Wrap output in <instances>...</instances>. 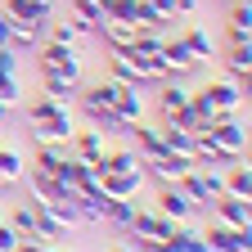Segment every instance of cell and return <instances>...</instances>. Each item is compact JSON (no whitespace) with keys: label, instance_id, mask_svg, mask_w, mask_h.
<instances>
[{"label":"cell","instance_id":"9","mask_svg":"<svg viewBox=\"0 0 252 252\" xmlns=\"http://www.w3.org/2000/svg\"><path fill=\"white\" fill-rule=\"evenodd\" d=\"M158 212H162L171 225H185V220H194V203L180 185H162V194H158Z\"/></svg>","mask_w":252,"mask_h":252},{"label":"cell","instance_id":"34","mask_svg":"<svg viewBox=\"0 0 252 252\" xmlns=\"http://www.w3.org/2000/svg\"><path fill=\"white\" fill-rule=\"evenodd\" d=\"M135 5L140 0H104V14L117 18V23H135Z\"/></svg>","mask_w":252,"mask_h":252},{"label":"cell","instance_id":"10","mask_svg":"<svg viewBox=\"0 0 252 252\" xmlns=\"http://www.w3.org/2000/svg\"><path fill=\"white\" fill-rule=\"evenodd\" d=\"M126 230H131L135 239H167L171 234V220L158 212V207H135V216H131V225H126Z\"/></svg>","mask_w":252,"mask_h":252},{"label":"cell","instance_id":"13","mask_svg":"<svg viewBox=\"0 0 252 252\" xmlns=\"http://www.w3.org/2000/svg\"><path fill=\"white\" fill-rule=\"evenodd\" d=\"M162 185H180L189 176V167H194V158H185V153H162V158H153V162H144Z\"/></svg>","mask_w":252,"mask_h":252},{"label":"cell","instance_id":"23","mask_svg":"<svg viewBox=\"0 0 252 252\" xmlns=\"http://www.w3.org/2000/svg\"><path fill=\"white\" fill-rule=\"evenodd\" d=\"M72 18L81 23V32H99V23L108 18L99 0H72Z\"/></svg>","mask_w":252,"mask_h":252},{"label":"cell","instance_id":"26","mask_svg":"<svg viewBox=\"0 0 252 252\" xmlns=\"http://www.w3.org/2000/svg\"><path fill=\"white\" fill-rule=\"evenodd\" d=\"M63 158H68V153H63V144H41V149H36V167H32V171H41V176H59Z\"/></svg>","mask_w":252,"mask_h":252},{"label":"cell","instance_id":"35","mask_svg":"<svg viewBox=\"0 0 252 252\" xmlns=\"http://www.w3.org/2000/svg\"><path fill=\"white\" fill-rule=\"evenodd\" d=\"M18 99H23V90H18V77H0V104H9V108H14Z\"/></svg>","mask_w":252,"mask_h":252},{"label":"cell","instance_id":"2","mask_svg":"<svg viewBox=\"0 0 252 252\" xmlns=\"http://www.w3.org/2000/svg\"><path fill=\"white\" fill-rule=\"evenodd\" d=\"M198 135H207L220 153L230 158V162H243V153H248V126L239 122V117H216V122H207Z\"/></svg>","mask_w":252,"mask_h":252},{"label":"cell","instance_id":"40","mask_svg":"<svg viewBox=\"0 0 252 252\" xmlns=\"http://www.w3.org/2000/svg\"><path fill=\"white\" fill-rule=\"evenodd\" d=\"M149 5L162 14V18H176V0H149Z\"/></svg>","mask_w":252,"mask_h":252},{"label":"cell","instance_id":"38","mask_svg":"<svg viewBox=\"0 0 252 252\" xmlns=\"http://www.w3.org/2000/svg\"><path fill=\"white\" fill-rule=\"evenodd\" d=\"M18 252H54V243H41V239H23Z\"/></svg>","mask_w":252,"mask_h":252},{"label":"cell","instance_id":"11","mask_svg":"<svg viewBox=\"0 0 252 252\" xmlns=\"http://www.w3.org/2000/svg\"><path fill=\"white\" fill-rule=\"evenodd\" d=\"M140 185H144V171H140V167H135V171H104V176H99V189H104L108 198H135Z\"/></svg>","mask_w":252,"mask_h":252},{"label":"cell","instance_id":"6","mask_svg":"<svg viewBox=\"0 0 252 252\" xmlns=\"http://www.w3.org/2000/svg\"><path fill=\"white\" fill-rule=\"evenodd\" d=\"M203 243L207 252H252V230H239V225H207L203 230Z\"/></svg>","mask_w":252,"mask_h":252},{"label":"cell","instance_id":"44","mask_svg":"<svg viewBox=\"0 0 252 252\" xmlns=\"http://www.w3.org/2000/svg\"><path fill=\"white\" fill-rule=\"evenodd\" d=\"M0 225H5V212H0Z\"/></svg>","mask_w":252,"mask_h":252},{"label":"cell","instance_id":"32","mask_svg":"<svg viewBox=\"0 0 252 252\" xmlns=\"http://www.w3.org/2000/svg\"><path fill=\"white\" fill-rule=\"evenodd\" d=\"M9 225L23 234V239H36V216H32V203H23V207H14V216H5Z\"/></svg>","mask_w":252,"mask_h":252},{"label":"cell","instance_id":"3","mask_svg":"<svg viewBox=\"0 0 252 252\" xmlns=\"http://www.w3.org/2000/svg\"><path fill=\"white\" fill-rule=\"evenodd\" d=\"M36 63H41V72H45V77H59V81L81 86V59H77V45L45 41V45H41V54H36Z\"/></svg>","mask_w":252,"mask_h":252},{"label":"cell","instance_id":"45","mask_svg":"<svg viewBox=\"0 0 252 252\" xmlns=\"http://www.w3.org/2000/svg\"><path fill=\"white\" fill-rule=\"evenodd\" d=\"M45 5H54V0H45Z\"/></svg>","mask_w":252,"mask_h":252},{"label":"cell","instance_id":"28","mask_svg":"<svg viewBox=\"0 0 252 252\" xmlns=\"http://www.w3.org/2000/svg\"><path fill=\"white\" fill-rule=\"evenodd\" d=\"M131 216H135V198H108V212H104L108 225L126 230V225H131Z\"/></svg>","mask_w":252,"mask_h":252},{"label":"cell","instance_id":"31","mask_svg":"<svg viewBox=\"0 0 252 252\" xmlns=\"http://www.w3.org/2000/svg\"><path fill=\"white\" fill-rule=\"evenodd\" d=\"M185 104H189V90H185L180 81H167V86H162V113L171 117V113H180Z\"/></svg>","mask_w":252,"mask_h":252},{"label":"cell","instance_id":"8","mask_svg":"<svg viewBox=\"0 0 252 252\" xmlns=\"http://www.w3.org/2000/svg\"><path fill=\"white\" fill-rule=\"evenodd\" d=\"M5 14L27 32H45V23L54 18V5H45V0H5Z\"/></svg>","mask_w":252,"mask_h":252},{"label":"cell","instance_id":"29","mask_svg":"<svg viewBox=\"0 0 252 252\" xmlns=\"http://www.w3.org/2000/svg\"><path fill=\"white\" fill-rule=\"evenodd\" d=\"M162 144H167V153H185V158H194V135L180 131V126H162Z\"/></svg>","mask_w":252,"mask_h":252},{"label":"cell","instance_id":"41","mask_svg":"<svg viewBox=\"0 0 252 252\" xmlns=\"http://www.w3.org/2000/svg\"><path fill=\"white\" fill-rule=\"evenodd\" d=\"M194 9H198V0H176V14H185V18H189Z\"/></svg>","mask_w":252,"mask_h":252},{"label":"cell","instance_id":"36","mask_svg":"<svg viewBox=\"0 0 252 252\" xmlns=\"http://www.w3.org/2000/svg\"><path fill=\"white\" fill-rule=\"evenodd\" d=\"M18 243H23V234L5 220V225H0V252H18Z\"/></svg>","mask_w":252,"mask_h":252},{"label":"cell","instance_id":"16","mask_svg":"<svg viewBox=\"0 0 252 252\" xmlns=\"http://www.w3.org/2000/svg\"><path fill=\"white\" fill-rule=\"evenodd\" d=\"M72 149H77L72 158H81L86 167H94V162L108 153V144H104V135H99V131H72Z\"/></svg>","mask_w":252,"mask_h":252},{"label":"cell","instance_id":"30","mask_svg":"<svg viewBox=\"0 0 252 252\" xmlns=\"http://www.w3.org/2000/svg\"><path fill=\"white\" fill-rule=\"evenodd\" d=\"M63 108H68V104H59V99H50V94L41 90L36 99L27 104V122H45V117H54V113H63Z\"/></svg>","mask_w":252,"mask_h":252},{"label":"cell","instance_id":"17","mask_svg":"<svg viewBox=\"0 0 252 252\" xmlns=\"http://www.w3.org/2000/svg\"><path fill=\"white\" fill-rule=\"evenodd\" d=\"M135 167H140V153H135V149H108L90 171H94V176H104V171H135Z\"/></svg>","mask_w":252,"mask_h":252},{"label":"cell","instance_id":"19","mask_svg":"<svg viewBox=\"0 0 252 252\" xmlns=\"http://www.w3.org/2000/svg\"><path fill=\"white\" fill-rule=\"evenodd\" d=\"M135 23H117V18H104L99 23V36L108 41V50H131V41H135Z\"/></svg>","mask_w":252,"mask_h":252},{"label":"cell","instance_id":"27","mask_svg":"<svg viewBox=\"0 0 252 252\" xmlns=\"http://www.w3.org/2000/svg\"><path fill=\"white\" fill-rule=\"evenodd\" d=\"M23 176H27V162L14 149H0V185H18Z\"/></svg>","mask_w":252,"mask_h":252},{"label":"cell","instance_id":"15","mask_svg":"<svg viewBox=\"0 0 252 252\" xmlns=\"http://www.w3.org/2000/svg\"><path fill=\"white\" fill-rule=\"evenodd\" d=\"M36 126V144H68L72 140V117H68V108L63 113H54V117H45V122H32Z\"/></svg>","mask_w":252,"mask_h":252},{"label":"cell","instance_id":"24","mask_svg":"<svg viewBox=\"0 0 252 252\" xmlns=\"http://www.w3.org/2000/svg\"><path fill=\"white\" fill-rule=\"evenodd\" d=\"M180 41H185V50L194 54L198 63H203V59H212V50H216V41L207 36L203 27H185V32H180Z\"/></svg>","mask_w":252,"mask_h":252},{"label":"cell","instance_id":"1","mask_svg":"<svg viewBox=\"0 0 252 252\" xmlns=\"http://www.w3.org/2000/svg\"><path fill=\"white\" fill-rule=\"evenodd\" d=\"M90 94H94V99H99V104H108L126 126H131V122H140V113H144V99H140V86H126V81H94L90 86Z\"/></svg>","mask_w":252,"mask_h":252},{"label":"cell","instance_id":"33","mask_svg":"<svg viewBox=\"0 0 252 252\" xmlns=\"http://www.w3.org/2000/svg\"><path fill=\"white\" fill-rule=\"evenodd\" d=\"M41 81H45V94H50V99L72 104V94H77V86H72V81H59V77H45V72H41Z\"/></svg>","mask_w":252,"mask_h":252},{"label":"cell","instance_id":"42","mask_svg":"<svg viewBox=\"0 0 252 252\" xmlns=\"http://www.w3.org/2000/svg\"><path fill=\"white\" fill-rule=\"evenodd\" d=\"M9 113H14L9 104H0V131H5V126H9Z\"/></svg>","mask_w":252,"mask_h":252},{"label":"cell","instance_id":"5","mask_svg":"<svg viewBox=\"0 0 252 252\" xmlns=\"http://www.w3.org/2000/svg\"><path fill=\"white\" fill-rule=\"evenodd\" d=\"M203 94H207V104H212V122L216 117H234L239 108H243V81H234V77H220V81H207L203 86Z\"/></svg>","mask_w":252,"mask_h":252},{"label":"cell","instance_id":"7","mask_svg":"<svg viewBox=\"0 0 252 252\" xmlns=\"http://www.w3.org/2000/svg\"><path fill=\"white\" fill-rule=\"evenodd\" d=\"M158 63H162V77H171V81H180V77H189V72L198 68V59L185 50L180 36H167V41H162V50H158Z\"/></svg>","mask_w":252,"mask_h":252},{"label":"cell","instance_id":"39","mask_svg":"<svg viewBox=\"0 0 252 252\" xmlns=\"http://www.w3.org/2000/svg\"><path fill=\"white\" fill-rule=\"evenodd\" d=\"M140 252H171L167 239H140Z\"/></svg>","mask_w":252,"mask_h":252},{"label":"cell","instance_id":"4","mask_svg":"<svg viewBox=\"0 0 252 252\" xmlns=\"http://www.w3.org/2000/svg\"><path fill=\"white\" fill-rule=\"evenodd\" d=\"M180 189L189 194V203L194 207H212L220 194H225V176H220V167H189V176L180 180Z\"/></svg>","mask_w":252,"mask_h":252},{"label":"cell","instance_id":"20","mask_svg":"<svg viewBox=\"0 0 252 252\" xmlns=\"http://www.w3.org/2000/svg\"><path fill=\"white\" fill-rule=\"evenodd\" d=\"M81 108H86V117H90L94 126H108V131H126V122H122V117H117V113H113L108 104H99V99H94L90 90L81 94Z\"/></svg>","mask_w":252,"mask_h":252},{"label":"cell","instance_id":"21","mask_svg":"<svg viewBox=\"0 0 252 252\" xmlns=\"http://www.w3.org/2000/svg\"><path fill=\"white\" fill-rule=\"evenodd\" d=\"M220 176H225V194H230V198L252 203V171H248V162H243V167L230 162V171H220Z\"/></svg>","mask_w":252,"mask_h":252},{"label":"cell","instance_id":"43","mask_svg":"<svg viewBox=\"0 0 252 252\" xmlns=\"http://www.w3.org/2000/svg\"><path fill=\"white\" fill-rule=\"evenodd\" d=\"M113 252H140V248H135V243H126V248H113Z\"/></svg>","mask_w":252,"mask_h":252},{"label":"cell","instance_id":"14","mask_svg":"<svg viewBox=\"0 0 252 252\" xmlns=\"http://www.w3.org/2000/svg\"><path fill=\"white\" fill-rule=\"evenodd\" d=\"M212 212H216V220H220V225H239V230H252V203H243V198H230V194H220V198L212 203Z\"/></svg>","mask_w":252,"mask_h":252},{"label":"cell","instance_id":"18","mask_svg":"<svg viewBox=\"0 0 252 252\" xmlns=\"http://www.w3.org/2000/svg\"><path fill=\"white\" fill-rule=\"evenodd\" d=\"M167 248L171 252H207V243H203V230H194L185 220V225H171V234H167Z\"/></svg>","mask_w":252,"mask_h":252},{"label":"cell","instance_id":"12","mask_svg":"<svg viewBox=\"0 0 252 252\" xmlns=\"http://www.w3.org/2000/svg\"><path fill=\"white\" fill-rule=\"evenodd\" d=\"M225 36H230V45H252V5L248 0H230Z\"/></svg>","mask_w":252,"mask_h":252},{"label":"cell","instance_id":"22","mask_svg":"<svg viewBox=\"0 0 252 252\" xmlns=\"http://www.w3.org/2000/svg\"><path fill=\"white\" fill-rule=\"evenodd\" d=\"M225 72H230L234 81L248 86V77H252V45H230V54H225Z\"/></svg>","mask_w":252,"mask_h":252},{"label":"cell","instance_id":"37","mask_svg":"<svg viewBox=\"0 0 252 252\" xmlns=\"http://www.w3.org/2000/svg\"><path fill=\"white\" fill-rule=\"evenodd\" d=\"M9 41H14V18L0 9V45H9Z\"/></svg>","mask_w":252,"mask_h":252},{"label":"cell","instance_id":"25","mask_svg":"<svg viewBox=\"0 0 252 252\" xmlns=\"http://www.w3.org/2000/svg\"><path fill=\"white\" fill-rule=\"evenodd\" d=\"M45 27H50V41H59V45H81V36H86L77 18H59V23L50 18Z\"/></svg>","mask_w":252,"mask_h":252}]
</instances>
